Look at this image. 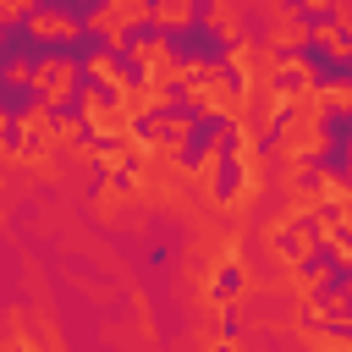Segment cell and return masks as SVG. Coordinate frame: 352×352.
<instances>
[{"instance_id":"16","label":"cell","mask_w":352,"mask_h":352,"mask_svg":"<svg viewBox=\"0 0 352 352\" xmlns=\"http://www.w3.org/2000/svg\"><path fill=\"white\" fill-rule=\"evenodd\" d=\"M104 6H110V16L126 22L132 33H138V28H154V0H104Z\"/></svg>"},{"instance_id":"3","label":"cell","mask_w":352,"mask_h":352,"mask_svg":"<svg viewBox=\"0 0 352 352\" xmlns=\"http://www.w3.org/2000/svg\"><path fill=\"white\" fill-rule=\"evenodd\" d=\"M110 94H116V104L143 126V121H154L160 110H170L182 88H170V82H160V77H143V72H126L121 82H110Z\"/></svg>"},{"instance_id":"9","label":"cell","mask_w":352,"mask_h":352,"mask_svg":"<svg viewBox=\"0 0 352 352\" xmlns=\"http://www.w3.org/2000/svg\"><path fill=\"white\" fill-rule=\"evenodd\" d=\"M198 28H204L209 38H220V44H236V38H248V33H253V16H248V6H242V0H204Z\"/></svg>"},{"instance_id":"19","label":"cell","mask_w":352,"mask_h":352,"mask_svg":"<svg viewBox=\"0 0 352 352\" xmlns=\"http://www.w3.org/2000/svg\"><path fill=\"white\" fill-rule=\"evenodd\" d=\"M302 11H308V16H330V11H336V0H302Z\"/></svg>"},{"instance_id":"4","label":"cell","mask_w":352,"mask_h":352,"mask_svg":"<svg viewBox=\"0 0 352 352\" xmlns=\"http://www.w3.org/2000/svg\"><path fill=\"white\" fill-rule=\"evenodd\" d=\"M22 38L28 44H82L88 38V22H82V11H66V6H38L28 22H22Z\"/></svg>"},{"instance_id":"12","label":"cell","mask_w":352,"mask_h":352,"mask_svg":"<svg viewBox=\"0 0 352 352\" xmlns=\"http://www.w3.org/2000/svg\"><path fill=\"white\" fill-rule=\"evenodd\" d=\"M198 0H154V28L160 33H187V28H198Z\"/></svg>"},{"instance_id":"11","label":"cell","mask_w":352,"mask_h":352,"mask_svg":"<svg viewBox=\"0 0 352 352\" xmlns=\"http://www.w3.org/2000/svg\"><path fill=\"white\" fill-rule=\"evenodd\" d=\"M82 72H88V82H99V88H110V82H121L132 66H121V50H110V44H99V50H88L82 55Z\"/></svg>"},{"instance_id":"7","label":"cell","mask_w":352,"mask_h":352,"mask_svg":"<svg viewBox=\"0 0 352 352\" xmlns=\"http://www.w3.org/2000/svg\"><path fill=\"white\" fill-rule=\"evenodd\" d=\"M77 110H82V121H88V132H94V138H121V132H132V126H138V121L116 104V94H110V88H99V82L77 94Z\"/></svg>"},{"instance_id":"2","label":"cell","mask_w":352,"mask_h":352,"mask_svg":"<svg viewBox=\"0 0 352 352\" xmlns=\"http://www.w3.org/2000/svg\"><path fill=\"white\" fill-rule=\"evenodd\" d=\"M88 72L72 50H50L38 55V77H33V99H44L50 110H77V94H82Z\"/></svg>"},{"instance_id":"15","label":"cell","mask_w":352,"mask_h":352,"mask_svg":"<svg viewBox=\"0 0 352 352\" xmlns=\"http://www.w3.org/2000/svg\"><path fill=\"white\" fill-rule=\"evenodd\" d=\"M280 242H286V248H292L302 264H314V258H319V248H324V236H319V226H314V220H297V226H292Z\"/></svg>"},{"instance_id":"5","label":"cell","mask_w":352,"mask_h":352,"mask_svg":"<svg viewBox=\"0 0 352 352\" xmlns=\"http://www.w3.org/2000/svg\"><path fill=\"white\" fill-rule=\"evenodd\" d=\"M198 126H204V121H198L187 104H182V110L170 104V110H160L154 121H143L148 148H154V154H176V160H187V148L198 143Z\"/></svg>"},{"instance_id":"10","label":"cell","mask_w":352,"mask_h":352,"mask_svg":"<svg viewBox=\"0 0 352 352\" xmlns=\"http://www.w3.org/2000/svg\"><path fill=\"white\" fill-rule=\"evenodd\" d=\"M314 44H319V55L324 60H336V66H352V33L341 28V16L330 11V16H314V33H308Z\"/></svg>"},{"instance_id":"8","label":"cell","mask_w":352,"mask_h":352,"mask_svg":"<svg viewBox=\"0 0 352 352\" xmlns=\"http://www.w3.org/2000/svg\"><path fill=\"white\" fill-rule=\"evenodd\" d=\"M11 138L28 148H60V110H50L44 99L11 110Z\"/></svg>"},{"instance_id":"18","label":"cell","mask_w":352,"mask_h":352,"mask_svg":"<svg viewBox=\"0 0 352 352\" xmlns=\"http://www.w3.org/2000/svg\"><path fill=\"white\" fill-rule=\"evenodd\" d=\"M38 6H44V0H0V28H6V33H22V22H28Z\"/></svg>"},{"instance_id":"1","label":"cell","mask_w":352,"mask_h":352,"mask_svg":"<svg viewBox=\"0 0 352 352\" xmlns=\"http://www.w3.org/2000/svg\"><path fill=\"white\" fill-rule=\"evenodd\" d=\"M182 104L198 116V121H236L242 116V77L231 72V66H214L209 77H198V82H187L182 88Z\"/></svg>"},{"instance_id":"13","label":"cell","mask_w":352,"mask_h":352,"mask_svg":"<svg viewBox=\"0 0 352 352\" xmlns=\"http://www.w3.org/2000/svg\"><path fill=\"white\" fill-rule=\"evenodd\" d=\"M280 82H286V88H314V82H324V77H319V60H314L308 50H286V55H280Z\"/></svg>"},{"instance_id":"14","label":"cell","mask_w":352,"mask_h":352,"mask_svg":"<svg viewBox=\"0 0 352 352\" xmlns=\"http://www.w3.org/2000/svg\"><path fill=\"white\" fill-rule=\"evenodd\" d=\"M319 94H324V110H330V116L352 121V72H346V66H341V77H324Z\"/></svg>"},{"instance_id":"6","label":"cell","mask_w":352,"mask_h":352,"mask_svg":"<svg viewBox=\"0 0 352 352\" xmlns=\"http://www.w3.org/2000/svg\"><path fill=\"white\" fill-rule=\"evenodd\" d=\"M176 33H138L132 38V50H126V60H132V72H143V77H160V82H170L176 88V72H182V55H176V44H170Z\"/></svg>"},{"instance_id":"21","label":"cell","mask_w":352,"mask_h":352,"mask_svg":"<svg viewBox=\"0 0 352 352\" xmlns=\"http://www.w3.org/2000/svg\"><path fill=\"white\" fill-rule=\"evenodd\" d=\"M346 72H352V66H346Z\"/></svg>"},{"instance_id":"20","label":"cell","mask_w":352,"mask_h":352,"mask_svg":"<svg viewBox=\"0 0 352 352\" xmlns=\"http://www.w3.org/2000/svg\"><path fill=\"white\" fill-rule=\"evenodd\" d=\"M336 16H341V28L352 33V0H336Z\"/></svg>"},{"instance_id":"17","label":"cell","mask_w":352,"mask_h":352,"mask_svg":"<svg viewBox=\"0 0 352 352\" xmlns=\"http://www.w3.org/2000/svg\"><path fill=\"white\" fill-rule=\"evenodd\" d=\"M38 77V55H11L6 60V88H33Z\"/></svg>"}]
</instances>
